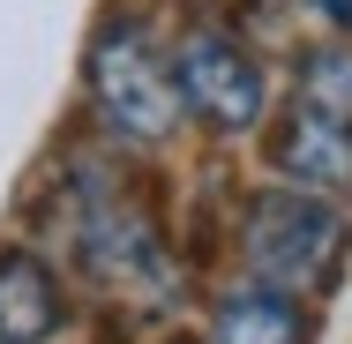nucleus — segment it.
<instances>
[{
  "instance_id": "obj_6",
  "label": "nucleus",
  "mask_w": 352,
  "mask_h": 344,
  "mask_svg": "<svg viewBox=\"0 0 352 344\" xmlns=\"http://www.w3.org/2000/svg\"><path fill=\"white\" fill-rule=\"evenodd\" d=\"M315 337V322H307V307L300 299H285V292H232L225 307H217V330L210 344H307Z\"/></svg>"
},
{
  "instance_id": "obj_2",
  "label": "nucleus",
  "mask_w": 352,
  "mask_h": 344,
  "mask_svg": "<svg viewBox=\"0 0 352 344\" xmlns=\"http://www.w3.org/2000/svg\"><path fill=\"white\" fill-rule=\"evenodd\" d=\"M90 98L105 113L113 135L165 142L180 128V82H173V53H157V38L135 15H113L90 45Z\"/></svg>"
},
{
  "instance_id": "obj_5",
  "label": "nucleus",
  "mask_w": 352,
  "mask_h": 344,
  "mask_svg": "<svg viewBox=\"0 0 352 344\" xmlns=\"http://www.w3.org/2000/svg\"><path fill=\"white\" fill-rule=\"evenodd\" d=\"M60 322V284L38 255L8 247L0 255V344H45Z\"/></svg>"
},
{
  "instance_id": "obj_3",
  "label": "nucleus",
  "mask_w": 352,
  "mask_h": 344,
  "mask_svg": "<svg viewBox=\"0 0 352 344\" xmlns=\"http://www.w3.org/2000/svg\"><path fill=\"white\" fill-rule=\"evenodd\" d=\"M173 82H180V105L210 120L217 135H240L263 120V68L232 30H188L173 53Z\"/></svg>"
},
{
  "instance_id": "obj_1",
  "label": "nucleus",
  "mask_w": 352,
  "mask_h": 344,
  "mask_svg": "<svg viewBox=\"0 0 352 344\" xmlns=\"http://www.w3.org/2000/svg\"><path fill=\"white\" fill-rule=\"evenodd\" d=\"M248 277L263 292H285V299H307L338 277V255H345V217L307 195V187H278L248 209Z\"/></svg>"
},
{
  "instance_id": "obj_7",
  "label": "nucleus",
  "mask_w": 352,
  "mask_h": 344,
  "mask_svg": "<svg viewBox=\"0 0 352 344\" xmlns=\"http://www.w3.org/2000/svg\"><path fill=\"white\" fill-rule=\"evenodd\" d=\"M300 113L330 120V128H352V53H315L300 68V90H292Z\"/></svg>"
},
{
  "instance_id": "obj_8",
  "label": "nucleus",
  "mask_w": 352,
  "mask_h": 344,
  "mask_svg": "<svg viewBox=\"0 0 352 344\" xmlns=\"http://www.w3.org/2000/svg\"><path fill=\"white\" fill-rule=\"evenodd\" d=\"M315 8H322V15L338 23V30H352V0H315Z\"/></svg>"
},
{
  "instance_id": "obj_4",
  "label": "nucleus",
  "mask_w": 352,
  "mask_h": 344,
  "mask_svg": "<svg viewBox=\"0 0 352 344\" xmlns=\"http://www.w3.org/2000/svg\"><path fill=\"white\" fill-rule=\"evenodd\" d=\"M278 165L307 195H352V128H330V120L292 105L278 128Z\"/></svg>"
}]
</instances>
